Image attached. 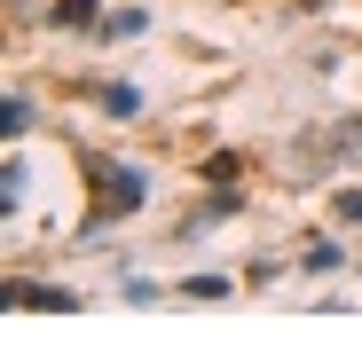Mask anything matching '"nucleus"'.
Masks as SVG:
<instances>
[{"mask_svg":"<svg viewBox=\"0 0 362 354\" xmlns=\"http://www.w3.org/2000/svg\"><path fill=\"white\" fill-rule=\"evenodd\" d=\"M87 189H95V220H127V213H142L150 205V173H134V165H118L110 150H87Z\"/></svg>","mask_w":362,"mask_h":354,"instance_id":"f257e3e1","label":"nucleus"},{"mask_svg":"<svg viewBox=\"0 0 362 354\" xmlns=\"http://www.w3.org/2000/svg\"><path fill=\"white\" fill-rule=\"evenodd\" d=\"M0 300L8 307H47V315H79V291H64V283H0Z\"/></svg>","mask_w":362,"mask_h":354,"instance_id":"f03ea898","label":"nucleus"},{"mask_svg":"<svg viewBox=\"0 0 362 354\" xmlns=\"http://www.w3.org/2000/svg\"><path fill=\"white\" fill-rule=\"evenodd\" d=\"M236 213H245V197H236V189L221 182V189H213V197H205L189 220H181V236H205V228H221V220H236Z\"/></svg>","mask_w":362,"mask_h":354,"instance_id":"7ed1b4c3","label":"nucleus"},{"mask_svg":"<svg viewBox=\"0 0 362 354\" xmlns=\"http://www.w3.org/2000/svg\"><path fill=\"white\" fill-rule=\"evenodd\" d=\"M47 24H55V32H103V8H95V0H55Z\"/></svg>","mask_w":362,"mask_h":354,"instance_id":"20e7f679","label":"nucleus"},{"mask_svg":"<svg viewBox=\"0 0 362 354\" xmlns=\"http://www.w3.org/2000/svg\"><path fill=\"white\" fill-rule=\"evenodd\" d=\"M103 110L110 118H142V87L134 79H103Z\"/></svg>","mask_w":362,"mask_h":354,"instance_id":"39448f33","label":"nucleus"},{"mask_svg":"<svg viewBox=\"0 0 362 354\" xmlns=\"http://www.w3.org/2000/svg\"><path fill=\"white\" fill-rule=\"evenodd\" d=\"M16 205H24V158L0 165V213H16Z\"/></svg>","mask_w":362,"mask_h":354,"instance_id":"423d86ee","label":"nucleus"},{"mask_svg":"<svg viewBox=\"0 0 362 354\" xmlns=\"http://www.w3.org/2000/svg\"><path fill=\"white\" fill-rule=\"evenodd\" d=\"M142 32H150V16H142V8H118V16L103 24V40H142Z\"/></svg>","mask_w":362,"mask_h":354,"instance_id":"0eeeda50","label":"nucleus"},{"mask_svg":"<svg viewBox=\"0 0 362 354\" xmlns=\"http://www.w3.org/2000/svg\"><path fill=\"white\" fill-rule=\"evenodd\" d=\"M24 126H32V102H24V95H8V102H0V134H8V142H16Z\"/></svg>","mask_w":362,"mask_h":354,"instance_id":"6e6552de","label":"nucleus"},{"mask_svg":"<svg viewBox=\"0 0 362 354\" xmlns=\"http://www.w3.org/2000/svg\"><path fill=\"white\" fill-rule=\"evenodd\" d=\"M299 268H308V276H331V268H339V244H331V236H315V244H308V260H299Z\"/></svg>","mask_w":362,"mask_h":354,"instance_id":"1a4fd4ad","label":"nucleus"},{"mask_svg":"<svg viewBox=\"0 0 362 354\" xmlns=\"http://www.w3.org/2000/svg\"><path fill=\"white\" fill-rule=\"evenodd\" d=\"M339 158L362 165V118H339Z\"/></svg>","mask_w":362,"mask_h":354,"instance_id":"9d476101","label":"nucleus"},{"mask_svg":"<svg viewBox=\"0 0 362 354\" xmlns=\"http://www.w3.org/2000/svg\"><path fill=\"white\" fill-rule=\"evenodd\" d=\"M181 291H189V300H221V291H228V276H189Z\"/></svg>","mask_w":362,"mask_h":354,"instance_id":"9b49d317","label":"nucleus"},{"mask_svg":"<svg viewBox=\"0 0 362 354\" xmlns=\"http://www.w3.org/2000/svg\"><path fill=\"white\" fill-rule=\"evenodd\" d=\"M331 213H339L346 228H362V189H339V205H331Z\"/></svg>","mask_w":362,"mask_h":354,"instance_id":"f8f14e48","label":"nucleus"},{"mask_svg":"<svg viewBox=\"0 0 362 354\" xmlns=\"http://www.w3.org/2000/svg\"><path fill=\"white\" fill-rule=\"evenodd\" d=\"M299 8H331V0H299Z\"/></svg>","mask_w":362,"mask_h":354,"instance_id":"ddd939ff","label":"nucleus"}]
</instances>
